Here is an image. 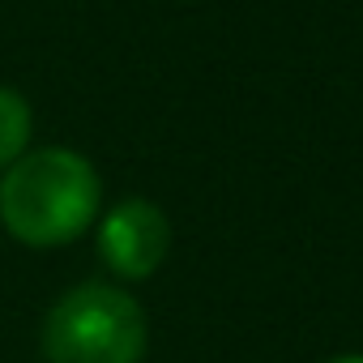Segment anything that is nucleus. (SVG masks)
<instances>
[{"mask_svg":"<svg viewBox=\"0 0 363 363\" xmlns=\"http://www.w3.org/2000/svg\"><path fill=\"white\" fill-rule=\"evenodd\" d=\"M329 363H363V354H337V359H329Z\"/></svg>","mask_w":363,"mask_h":363,"instance_id":"39448f33","label":"nucleus"},{"mask_svg":"<svg viewBox=\"0 0 363 363\" xmlns=\"http://www.w3.org/2000/svg\"><path fill=\"white\" fill-rule=\"evenodd\" d=\"M99 171L69 145L26 150L0 179V227L26 248H60L99 214Z\"/></svg>","mask_w":363,"mask_h":363,"instance_id":"f257e3e1","label":"nucleus"},{"mask_svg":"<svg viewBox=\"0 0 363 363\" xmlns=\"http://www.w3.org/2000/svg\"><path fill=\"white\" fill-rule=\"evenodd\" d=\"M30 128H35V120H30V103H26L18 90L0 86V171H9V167L26 154V145H30Z\"/></svg>","mask_w":363,"mask_h":363,"instance_id":"20e7f679","label":"nucleus"},{"mask_svg":"<svg viewBox=\"0 0 363 363\" xmlns=\"http://www.w3.org/2000/svg\"><path fill=\"white\" fill-rule=\"evenodd\" d=\"M171 248V223L167 214L145 201V197H128L116 210H107V218L99 223V257L107 261V269L124 282H141L150 278Z\"/></svg>","mask_w":363,"mask_h":363,"instance_id":"7ed1b4c3","label":"nucleus"},{"mask_svg":"<svg viewBox=\"0 0 363 363\" xmlns=\"http://www.w3.org/2000/svg\"><path fill=\"white\" fill-rule=\"evenodd\" d=\"M39 346L48 363H137L145 354V312L120 286L82 282L43 316Z\"/></svg>","mask_w":363,"mask_h":363,"instance_id":"f03ea898","label":"nucleus"}]
</instances>
